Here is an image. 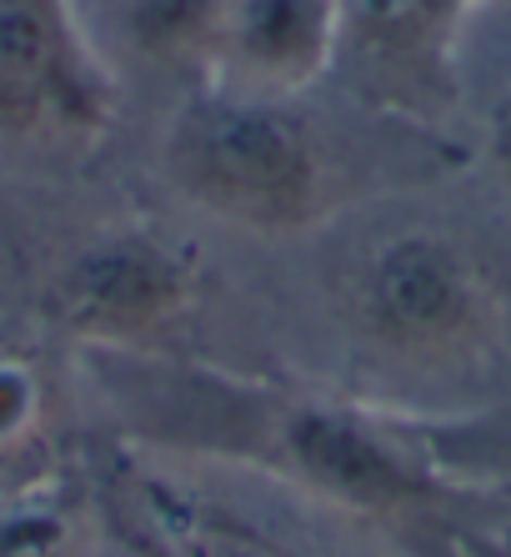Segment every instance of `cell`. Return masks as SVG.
<instances>
[{
	"instance_id": "5bb4252c",
	"label": "cell",
	"mask_w": 511,
	"mask_h": 557,
	"mask_svg": "<svg viewBox=\"0 0 511 557\" xmlns=\"http://www.w3.org/2000/svg\"><path fill=\"white\" fill-rule=\"evenodd\" d=\"M466 5H476V0H466Z\"/></svg>"
},
{
	"instance_id": "7a4b0ae2",
	"label": "cell",
	"mask_w": 511,
	"mask_h": 557,
	"mask_svg": "<svg viewBox=\"0 0 511 557\" xmlns=\"http://www.w3.org/2000/svg\"><path fill=\"white\" fill-rule=\"evenodd\" d=\"M341 307L366 347L397 362H441L482 337L486 282L457 236L397 226L357 257Z\"/></svg>"
},
{
	"instance_id": "4fadbf2b",
	"label": "cell",
	"mask_w": 511,
	"mask_h": 557,
	"mask_svg": "<svg viewBox=\"0 0 511 557\" xmlns=\"http://www.w3.org/2000/svg\"><path fill=\"white\" fill-rule=\"evenodd\" d=\"M486 146L497 156V166L511 171V86L491 101V111H486Z\"/></svg>"
},
{
	"instance_id": "8fae6325",
	"label": "cell",
	"mask_w": 511,
	"mask_h": 557,
	"mask_svg": "<svg viewBox=\"0 0 511 557\" xmlns=\"http://www.w3.org/2000/svg\"><path fill=\"white\" fill-rule=\"evenodd\" d=\"M40 422V376L15 357H0V453H11Z\"/></svg>"
},
{
	"instance_id": "6da1fadb",
	"label": "cell",
	"mask_w": 511,
	"mask_h": 557,
	"mask_svg": "<svg viewBox=\"0 0 511 557\" xmlns=\"http://www.w3.org/2000/svg\"><path fill=\"white\" fill-rule=\"evenodd\" d=\"M166 171L186 201L251 232L307 226L326 186L316 141L282 96L226 81H205L186 96L166 131Z\"/></svg>"
},
{
	"instance_id": "30bf717a",
	"label": "cell",
	"mask_w": 511,
	"mask_h": 557,
	"mask_svg": "<svg viewBox=\"0 0 511 557\" xmlns=\"http://www.w3.org/2000/svg\"><path fill=\"white\" fill-rule=\"evenodd\" d=\"M76 522L51 493L0 497V557H71Z\"/></svg>"
},
{
	"instance_id": "8992f818",
	"label": "cell",
	"mask_w": 511,
	"mask_h": 557,
	"mask_svg": "<svg viewBox=\"0 0 511 557\" xmlns=\"http://www.w3.org/2000/svg\"><path fill=\"white\" fill-rule=\"evenodd\" d=\"M186 297V276L171 251L146 236H111L61 276L55 311L71 332L90 342H141L171 322Z\"/></svg>"
},
{
	"instance_id": "3957f363",
	"label": "cell",
	"mask_w": 511,
	"mask_h": 557,
	"mask_svg": "<svg viewBox=\"0 0 511 557\" xmlns=\"http://www.w3.org/2000/svg\"><path fill=\"white\" fill-rule=\"evenodd\" d=\"M111 121V71L76 0H0V136L90 141Z\"/></svg>"
},
{
	"instance_id": "7c38bea8",
	"label": "cell",
	"mask_w": 511,
	"mask_h": 557,
	"mask_svg": "<svg viewBox=\"0 0 511 557\" xmlns=\"http://www.w3.org/2000/svg\"><path fill=\"white\" fill-rule=\"evenodd\" d=\"M105 557H176V547L155 532V522L141 512V503H130L121 518H115V537L105 547Z\"/></svg>"
},
{
	"instance_id": "52a82bcc",
	"label": "cell",
	"mask_w": 511,
	"mask_h": 557,
	"mask_svg": "<svg viewBox=\"0 0 511 557\" xmlns=\"http://www.w3.org/2000/svg\"><path fill=\"white\" fill-rule=\"evenodd\" d=\"M282 442L311 487L351 507H401L422 497V472L407 462V453L346 412L301 407L286 417Z\"/></svg>"
},
{
	"instance_id": "5b68a950",
	"label": "cell",
	"mask_w": 511,
	"mask_h": 557,
	"mask_svg": "<svg viewBox=\"0 0 511 557\" xmlns=\"http://www.w3.org/2000/svg\"><path fill=\"white\" fill-rule=\"evenodd\" d=\"M336 0H226L216 71L205 81L291 101L336 65Z\"/></svg>"
},
{
	"instance_id": "ba28073f",
	"label": "cell",
	"mask_w": 511,
	"mask_h": 557,
	"mask_svg": "<svg viewBox=\"0 0 511 557\" xmlns=\"http://www.w3.org/2000/svg\"><path fill=\"white\" fill-rule=\"evenodd\" d=\"M226 0H96V26L86 36H111L130 61L176 76H211L221 46Z\"/></svg>"
},
{
	"instance_id": "277c9868",
	"label": "cell",
	"mask_w": 511,
	"mask_h": 557,
	"mask_svg": "<svg viewBox=\"0 0 511 557\" xmlns=\"http://www.w3.org/2000/svg\"><path fill=\"white\" fill-rule=\"evenodd\" d=\"M336 65L357 91L397 111H436L457 91V46L466 0H336Z\"/></svg>"
},
{
	"instance_id": "9c48e42d",
	"label": "cell",
	"mask_w": 511,
	"mask_h": 557,
	"mask_svg": "<svg viewBox=\"0 0 511 557\" xmlns=\"http://www.w3.org/2000/svg\"><path fill=\"white\" fill-rule=\"evenodd\" d=\"M136 503L155 522V532L176 547V557H286L282 547L266 543L256 528L226 518L216 507L196 503L191 493L166 487V482H141Z\"/></svg>"
}]
</instances>
